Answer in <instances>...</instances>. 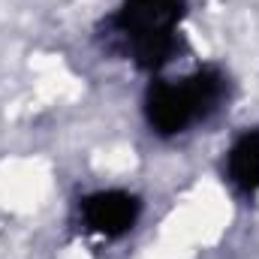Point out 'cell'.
Returning <instances> with one entry per match:
<instances>
[{"mask_svg": "<svg viewBox=\"0 0 259 259\" xmlns=\"http://www.w3.org/2000/svg\"><path fill=\"white\" fill-rule=\"evenodd\" d=\"M187 0H124L109 18V39L142 69H160L178 52Z\"/></svg>", "mask_w": 259, "mask_h": 259, "instance_id": "1", "label": "cell"}, {"mask_svg": "<svg viewBox=\"0 0 259 259\" xmlns=\"http://www.w3.org/2000/svg\"><path fill=\"white\" fill-rule=\"evenodd\" d=\"M226 81L217 69H199L181 81H154L145 94V118L154 133L178 136L208 118L223 100Z\"/></svg>", "mask_w": 259, "mask_h": 259, "instance_id": "2", "label": "cell"}, {"mask_svg": "<svg viewBox=\"0 0 259 259\" xmlns=\"http://www.w3.org/2000/svg\"><path fill=\"white\" fill-rule=\"evenodd\" d=\"M139 199L124 190H100L81 199V223L84 229L103 235V238H121L139 220Z\"/></svg>", "mask_w": 259, "mask_h": 259, "instance_id": "3", "label": "cell"}, {"mask_svg": "<svg viewBox=\"0 0 259 259\" xmlns=\"http://www.w3.org/2000/svg\"><path fill=\"white\" fill-rule=\"evenodd\" d=\"M226 178L247 196L259 190V130H247L235 139L226 157Z\"/></svg>", "mask_w": 259, "mask_h": 259, "instance_id": "4", "label": "cell"}]
</instances>
